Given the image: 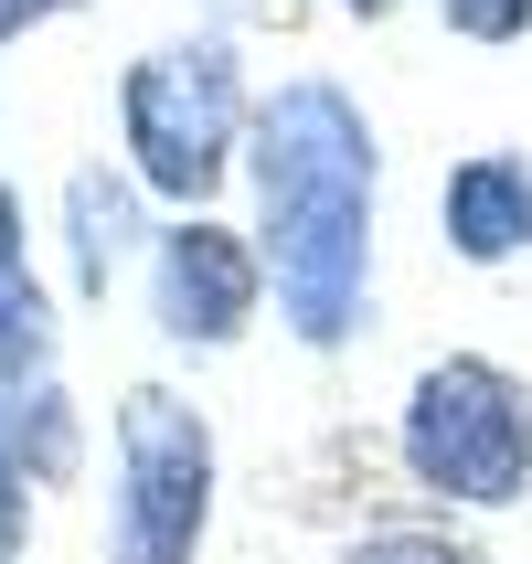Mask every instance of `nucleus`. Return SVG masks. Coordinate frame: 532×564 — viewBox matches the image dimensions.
Segmentation results:
<instances>
[{
	"mask_svg": "<svg viewBox=\"0 0 532 564\" xmlns=\"http://www.w3.org/2000/svg\"><path fill=\"white\" fill-rule=\"evenodd\" d=\"M341 564H490V554L469 533H447V522H373Z\"/></svg>",
	"mask_w": 532,
	"mask_h": 564,
	"instance_id": "10",
	"label": "nucleus"
},
{
	"mask_svg": "<svg viewBox=\"0 0 532 564\" xmlns=\"http://www.w3.org/2000/svg\"><path fill=\"white\" fill-rule=\"evenodd\" d=\"M437 235L458 267H511L532 256V160L522 150H469L437 182Z\"/></svg>",
	"mask_w": 532,
	"mask_h": 564,
	"instance_id": "6",
	"label": "nucleus"
},
{
	"mask_svg": "<svg viewBox=\"0 0 532 564\" xmlns=\"http://www.w3.org/2000/svg\"><path fill=\"white\" fill-rule=\"evenodd\" d=\"M246 182H256V256H267L287 341L341 351L373 310V224H383V150L362 96L330 75H287L278 96H256Z\"/></svg>",
	"mask_w": 532,
	"mask_h": 564,
	"instance_id": "1",
	"label": "nucleus"
},
{
	"mask_svg": "<svg viewBox=\"0 0 532 564\" xmlns=\"http://www.w3.org/2000/svg\"><path fill=\"white\" fill-rule=\"evenodd\" d=\"M150 319L171 351H235L256 330V310H267V256H256V235H235V224L214 214H182L150 235Z\"/></svg>",
	"mask_w": 532,
	"mask_h": 564,
	"instance_id": "5",
	"label": "nucleus"
},
{
	"mask_svg": "<svg viewBox=\"0 0 532 564\" xmlns=\"http://www.w3.org/2000/svg\"><path fill=\"white\" fill-rule=\"evenodd\" d=\"M224 447L192 394L139 383L118 394V447H107V564H203L214 533Z\"/></svg>",
	"mask_w": 532,
	"mask_h": 564,
	"instance_id": "4",
	"label": "nucleus"
},
{
	"mask_svg": "<svg viewBox=\"0 0 532 564\" xmlns=\"http://www.w3.org/2000/svg\"><path fill=\"white\" fill-rule=\"evenodd\" d=\"M54 288H43V267H32V224H22V192L0 182V394H22V383L54 373Z\"/></svg>",
	"mask_w": 532,
	"mask_h": 564,
	"instance_id": "8",
	"label": "nucleus"
},
{
	"mask_svg": "<svg viewBox=\"0 0 532 564\" xmlns=\"http://www.w3.org/2000/svg\"><path fill=\"white\" fill-rule=\"evenodd\" d=\"M64 11H86V0H0V54L22 43V32H43V22H64Z\"/></svg>",
	"mask_w": 532,
	"mask_h": 564,
	"instance_id": "13",
	"label": "nucleus"
},
{
	"mask_svg": "<svg viewBox=\"0 0 532 564\" xmlns=\"http://www.w3.org/2000/svg\"><path fill=\"white\" fill-rule=\"evenodd\" d=\"M341 11H362V22H383V11H405V0H341Z\"/></svg>",
	"mask_w": 532,
	"mask_h": 564,
	"instance_id": "14",
	"label": "nucleus"
},
{
	"mask_svg": "<svg viewBox=\"0 0 532 564\" xmlns=\"http://www.w3.org/2000/svg\"><path fill=\"white\" fill-rule=\"evenodd\" d=\"M11 447H22V479H75V447L86 437H75V394L54 373L11 394Z\"/></svg>",
	"mask_w": 532,
	"mask_h": 564,
	"instance_id": "9",
	"label": "nucleus"
},
{
	"mask_svg": "<svg viewBox=\"0 0 532 564\" xmlns=\"http://www.w3.org/2000/svg\"><path fill=\"white\" fill-rule=\"evenodd\" d=\"M437 22L458 43H522L532 32V0H437Z\"/></svg>",
	"mask_w": 532,
	"mask_h": 564,
	"instance_id": "11",
	"label": "nucleus"
},
{
	"mask_svg": "<svg viewBox=\"0 0 532 564\" xmlns=\"http://www.w3.org/2000/svg\"><path fill=\"white\" fill-rule=\"evenodd\" d=\"M246 128H256V96H246V64H235L224 32L150 43V54L118 75V150H128V182L150 192V203L203 214V203L235 182Z\"/></svg>",
	"mask_w": 532,
	"mask_h": 564,
	"instance_id": "2",
	"label": "nucleus"
},
{
	"mask_svg": "<svg viewBox=\"0 0 532 564\" xmlns=\"http://www.w3.org/2000/svg\"><path fill=\"white\" fill-rule=\"evenodd\" d=\"M394 458L447 511H511L532 490V383L490 351H447L405 383Z\"/></svg>",
	"mask_w": 532,
	"mask_h": 564,
	"instance_id": "3",
	"label": "nucleus"
},
{
	"mask_svg": "<svg viewBox=\"0 0 532 564\" xmlns=\"http://www.w3.org/2000/svg\"><path fill=\"white\" fill-rule=\"evenodd\" d=\"M0 564H11V554H0Z\"/></svg>",
	"mask_w": 532,
	"mask_h": 564,
	"instance_id": "15",
	"label": "nucleus"
},
{
	"mask_svg": "<svg viewBox=\"0 0 532 564\" xmlns=\"http://www.w3.org/2000/svg\"><path fill=\"white\" fill-rule=\"evenodd\" d=\"M22 533H32V479L11 447V394H0V554H22Z\"/></svg>",
	"mask_w": 532,
	"mask_h": 564,
	"instance_id": "12",
	"label": "nucleus"
},
{
	"mask_svg": "<svg viewBox=\"0 0 532 564\" xmlns=\"http://www.w3.org/2000/svg\"><path fill=\"white\" fill-rule=\"evenodd\" d=\"M150 235L160 224H150V192L128 182V160H86L64 182V267L86 299H107L128 267H150Z\"/></svg>",
	"mask_w": 532,
	"mask_h": 564,
	"instance_id": "7",
	"label": "nucleus"
}]
</instances>
